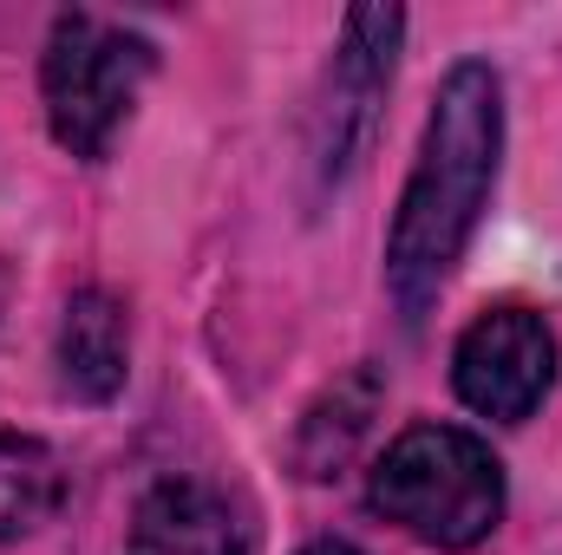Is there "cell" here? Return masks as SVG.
Segmentation results:
<instances>
[{"instance_id": "6da1fadb", "label": "cell", "mask_w": 562, "mask_h": 555, "mask_svg": "<svg viewBox=\"0 0 562 555\" xmlns=\"http://www.w3.org/2000/svg\"><path fill=\"white\" fill-rule=\"evenodd\" d=\"M497 157H504V86L484 59H458L431 99L419 163L400 190V216L386 236V287L406 320H425L438 287L464 262L497 183Z\"/></svg>"}, {"instance_id": "7a4b0ae2", "label": "cell", "mask_w": 562, "mask_h": 555, "mask_svg": "<svg viewBox=\"0 0 562 555\" xmlns=\"http://www.w3.org/2000/svg\"><path fill=\"white\" fill-rule=\"evenodd\" d=\"M367 497L431 550H477L504 523V464L464 424H413L373 464Z\"/></svg>"}, {"instance_id": "3957f363", "label": "cell", "mask_w": 562, "mask_h": 555, "mask_svg": "<svg viewBox=\"0 0 562 555\" xmlns=\"http://www.w3.org/2000/svg\"><path fill=\"white\" fill-rule=\"evenodd\" d=\"M150 66H157V46L138 26L99 20V13H59L46 59H40V99H46V125L59 150L99 163L119 125L132 118Z\"/></svg>"}, {"instance_id": "277c9868", "label": "cell", "mask_w": 562, "mask_h": 555, "mask_svg": "<svg viewBox=\"0 0 562 555\" xmlns=\"http://www.w3.org/2000/svg\"><path fill=\"white\" fill-rule=\"evenodd\" d=\"M557 380V340L537 307H491L464 327L451 353V386L477 418L524 424Z\"/></svg>"}, {"instance_id": "5b68a950", "label": "cell", "mask_w": 562, "mask_h": 555, "mask_svg": "<svg viewBox=\"0 0 562 555\" xmlns=\"http://www.w3.org/2000/svg\"><path fill=\"white\" fill-rule=\"evenodd\" d=\"M406 13L393 7H360L347 13L340 53H334V86H327V112H321V177H347L360 144L373 132V105L393 79V53H400Z\"/></svg>"}, {"instance_id": "8992f818", "label": "cell", "mask_w": 562, "mask_h": 555, "mask_svg": "<svg viewBox=\"0 0 562 555\" xmlns=\"http://www.w3.org/2000/svg\"><path fill=\"white\" fill-rule=\"evenodd\" d=\"M125 555H256L243 510L203 477H164L138 503Z\"/></svg>"}, {"instance_id": "52a82bcc", "label": "cell", "mask_w": 562, "mask_h": 555, "mask_svg": "<svg viewBox=\"0 0 562 555\" xmlns=\"http://www.w3.org/2000/svg\"><path fill=\"white\" fill-rule=\"evenodd\" d=\"M132 340H125V307L105 287H79L59 320V386L86 406H105L125 386Z\"/></svg>"}, {"instance_id": "ba28073f", "label": "cell", "mask_w": 562, "mask_h": 555, "mask_svg": "<svg viewBox=\"0 0 562 555\" xmlns=\"http://www.w3.org/2000/svg\"><path fill=\"white\" fill-rule=\"evenodd\" d=\"M66 503V464L46 438L0 431V543L33 536Z\"/></svg>"}, {"instance_id": "9c48e42d", "label": "cell", "mask_w": 562, "mask_h": 555, "mask_svg": "<svg viewBox=\"0 0 562 555\" xmlns=\"http://www.w3.org/2000/svg\"><path fill=\"white\" fill-rule=\"evenodd\" d=\"M301 555H360V550H353V543H334V536H327V543H307Z\"/></svg>"}]
</instances>
